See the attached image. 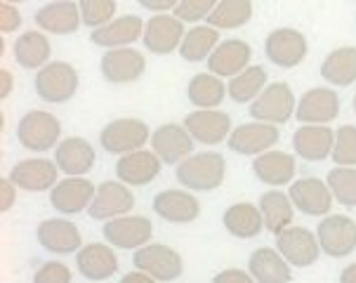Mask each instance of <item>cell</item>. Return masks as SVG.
I'll return each mask as SVG.
<instances>
[{"instance_id":"f1b7e54d","label":"cell","mask_w":356,"mask_h":283,"mask_svg":"<svg viewBox=\"0 0 356 283\" xmlns=\"http://www.w3.org/2000/svg\"><path fill=\"white\" fill-rule=\"evenodd\" d=\"M140 35H144V22L137 15H123L108 22L106 26L95 29L90 33V40L99 47H106V50H116V47H128L137 43Z\"/></svg>"},{"instance_id":"277c9868","label":"cell","mask_w":356,"mask_h":283,"mask_svg":"<svg viewBox=\"0 0 356 283\" xmlns=\"http://www.w3.org/2000/svg\"><path fill=\"white\" fill-rule=\"evenodd\" d=\"M295 109H298V99H295L291 86L276 81L259 92V97L248 106V113L252 120H259V123L283 125L291 120V116H295Z\"/></svg>"},{"instance_id":"83f0119b","label":"cell","mask_w":356,"mask_h":283,"mask_svg":"<svg viewBox=\"0 0 356 283\" xmlns=\"http://www.w3.org/2000/svg\"><path fill=\"white\" fill-rule=\"evenodd\" d=\"M76 267L88 281H108L118 272V257L111 245L88 243L76 252Z\"/></svg>"},{"instance_id":"7dc6e473","label":"cell","mask_w":356,"mask_h":283,"mask_svg":"<svg viewBox=\"0 0 356 283\" xmlns=\"http://www.w3.org/2000/svg\"><path fill=\"white\" fill-rule=\"evenodd\" d=\"M213 283H257L250 276V272H243V269H225V272L215 274Z\"/></svg>"},{"instance_id":"836d02e7","label":"cell","mask_w":356,"mask_h":283,"mask_svg":"<svg viewBox=\"0 0 356 283\" xmlns=\"http://www.w3.org/2000/svg\"><path fill=\"white\" fill-rule=\"evenodd\" d=\"M222 225L234 238H255L264 229V218L252 203H234L222 215Z\"/></svg>"},{"instance_id":"681fc988","label":"cell","mask_w":356,"mask_h":283,"mask_svg":"<svg viewBox=\"0 0 356 283\" xmlns=\"http://www.w3.org/2000/svg\"><path fill=\"white\" fill-rule=\"evenodd\" d=\"M12 86H15V78L8 69H0V99H8L12 92Z\"/></svg>"},{"instance_id":"816d5d0a","label":"cell","mask_w":356,"mask_h":283,"mask_svg":"<svg viewBox=\"0 0 356 283\" xmlns=\"http://www.w3.org/2000/svg\"><path fill=\"white\" fill-rule=\"evenodd\" d=\"M340 283H356V262L347 264L340 272Z\"/></svg>"},{"instance_id":"d6a6232c","label":"cell","mask_w":356,"mask_h":283,"mask_svg":"<svg viewBox=\"0 0 356 283\" xmlns=\"http://www.w3.org/2000/svg\"><path fill=\"white\" fill-rule=\"evenodd\" d=\"M259 213L264 218V229L276 234H281L283 229L293 227V218H295V206L291 201V196L283 194V191L274 189V191H264L259 196Z\"/></svg>"},{"instance_id":"4316f807","label":"cell","mask_w":356,"mask_h":283,"mask_svg":"<svg viewBox=\"0 0 356 283\" xmlns=\"http://www.w3.org/2000/svg\"><path fill=\"white\" fill-rule=\"evenodd\" d=\"M250 57H252V47L245 43V40H238V38L222 40V43L215 47L213 55L208 57V71L220 78H234L243 69H248Z\"/></svg>"},{"instance_id":"c3c4849f","label":"cell","mask_w":356,"mask_h":283,"mask_svg":"<svg viewBox=\"0 0 356 283\" xmlns=\"http://www.w3.org/2000/svg\"><path fill=\"white\" fill-rule=\"evenodd\" d=\"M140 8L154 12V15H163L168 10H175L179 5V0H137Z\"/></svg>"},{"instance_id":"44dd1931","label":"cell","mask_w":356,"mask_h":283,"mask_svg":"<svg viewBox=\"0 0 356 283\" xmlns=\"http://www.w3.org/2000/svg\"><path fill=\"white\" fill-rule=\"evenodd\" d=\"M154 213L170 225H189L201 215V203L191 191L184 189H163L154 196Z\"/></svg>"},{"instance_id":"f35d334b","label":"cell","mask_w":356,"mask_h":283,"mask_svg":"<svg viewBox=\"0 0 356 283\" xmlns=\"http://www.w3.org/2000/svg\"><path fill=\"white\" fill-rule=\"evenodd\" d=\"M252 19V0H220L210 12L208 24L217 31L241 29Z\"/></svg>"},{"instance_id":"ba28073f","label":"cell","mask_w":356,"mask_h":283,"mask_svg":"<svg viewBox=\"0 0 356 283\" xmlns=\"http://www.w3.org/2000/svg\"><path fill=\"white\" fill-rule=\"evenodd\" d=\"M104 234L106 243L120 250H137L142 245H147L154 236V225L144 215H120L104 222Z\"/></svg>"},{"instance_id":"7bdbcfd3","label":"cell","mask_w":356,"mask_h":283,"mask_svg":"<svg viewBox=\"0 0 356 283\" xmlns=\"http://www.w3.org/2000/svg\"><path fill=\"white\" fill-rule=\"evenodd\" d=\"M217 3H220V0H179V5L172 12H175V17L182 19L184 24H196V22L208 19Z\"/></svg>"},{"instance_id":"5b68a950","label":"cell","mask_w":356,"mask_h":283,"mask_svg":"<svg viewBox=\"0 0 356 283\" xmlns=\"http://www.w3.org/2000/svg\"><path fill=\"white\" fill-rule=\"evenodd\" d=\"M149 140H152V130L140 118H116L106 123L99 132L102 149L116 156L140 152Z\"/></svg>"},{"instance_id":"52a82bcc","label":"cell","mask_w":356,"mask_h":283,"mask_svg":"<svg viewBox=\"0 0 356 283\" xmlns=\"http://www.w3.org/2000/svg\"><path fill=\"white\" fill-rule=\"evenodd\" d=\"M309 52L307 35L298 29L281 26L274 29L267 38H264V55L274 66L279 69H295L302 64V59Z\"/></svg>"},{"instance_id":"7a4b0ae2","label":"cell","mask_w":356,"mask_h":283,"mask_svg":"<svg viewBox=\"0 0 356 283\" xmlns=\"http://www.w3.org/2000/svg\"><path fill=\"white\" fill-rule=\"evenodd\" d=\"M78 86H81V78H78V71L69 62L45 64L33 78L35 95L45 104H66L69 99H74Z\"/></svg>"},{"instance_id":"484cf974","label":"cell","mask_w":356,"mask_h":283,"mask_svg":"<svg viewBox=\"0 0 356 283\" xmlns=\"http://www.w3.org/2000/svg\"><path fill=\"white\" fill-rule=\"evenodd\" d=\"M163 161L154 152H132L116 161V177L128 186H147L159 177Z\"/></svg>"},{"instance_id":"60d3db41","label":"cell","mask_w":356,"mask_h":283,"mask_svg":"<svg viewBox=\"0 0 356 283\" xmlns=\"http://www.w3.org/2000/svg\"><path fill=\"white\" fill-rule=\"evenodd\" d=\"M78 8H81L83 24L95 31L116 19L118 5L116 0H78Z\"/></svg>"},{"instance_id":"b9f144b4","label":"cell","mask_w":356,"mask_h":283,"mask_svg":"<svg viewBox=\"0 0 356 283\" xmlns=\"http://www.w3.org/2000/svg\"><path fill=\"white\" fill-rule=\"evenodd\" d=\"M330 159L335 165L356 168V125H340L335 130V147Z\"/></svg>"},{"instance_id":"4dcf8cb0","label":"cell","mask_w":356,"mask_h":283,"mask_svg":"<svg viewBox=\"0 0 356 283\" xmlns=\"http://www.w3.org/2000/svg\"><path fill=\"white\" fill-rule=\"evenodd\" d=\"M295 159L291 154L286 152H264L255 156L252 161V172L255 177L259 179L262 184H269V186H286L291 184V179L295 177Z\"/></svg>"},{"instance_id":"3957f363","label":"cell","mask_w":356,"mask_h":283,"mask_svg":"<svg viewBox=\"0 0 356 283\" xmlns=\"http://www.w3.org/2000/svg\"><path fill=\"white\" fill-rule=\"evenodd\" d=\"M17 140L29 152H50V149H57V144L62 142V123L57 120V116L47 111H26L19 125H17Z\"/></svg>"},{"instance_id":"f5cc1de1","label":"cell","mask_w":356,"mask_h":283,"mask_svg":"<svg viewBox=\"0 0 356 283\" xmlns=\"http://www.w3.org/2000/svg\"><path fill=\"white\" fill-rule=\"evenodd\" d=\"M3 3H12V5H17V3H24V0H3Z\"/></svg>"},{"instance_id":"d590c367","label":"cell","mask_w":356,"mask_h":283,"mask_svg":"<svg viewBox=\"0 0 356 283\" xmlns=\"http://www.w3.org/2000/svg\"><path fill=\"white\" fill-rule=\"evenodd\" d=\"M220 43H222L220 31H217L215 26H210V24H196L194 29H189V31L184 33V40L177 52L184 62L196 64V62H203V59H208L213 55L215 47Z\"/></svg>"},{"instance_id":"1f68e13d","label":"cell","mask_w":356,"mask_h":283,"mask_svg":"<svg viewBox=\"0 0 356 283\" xmlns=\"http://www.w3.org/2000/svg\"><path fill=\"white\" fill-rule=\"evenodd\" d=\"M12 55L22 69H43L50 64L52 45L45 31H24L12 45Z\"/></svg>"},{"instance_id":"db71d44e","label":"cell","mask_w":356,"mask_h":283,"mask_svg":"<svg viewBox=\"0 0 356 283\" xmlns=\"http://www.w3.org/2000/svg\"><path fill=\"white\" fill-rule=\"evenodd\" d=\"M352 104H354V113H356V95H354V99H352Z\"/></svg>"},{"instance_id":"e575fe53","label":"cell","mask_w":356,"mask_h":283,"mask_svg":"<svg viewBox=\"0 0 356 283\" xmlns=\"http://www.w3.org/2000/svg\"><path fill=\"white\" fill-rule=\"evenodd\" d=\"M321 78L328 86L347 88L356 83V47H337L328 52L321 64Z\"/></svg>"},{"instance_id":"f6af8a7d","label":"cell","mask_w":356,"mask_h":283,"mask_svg":"<svg viewBox=\"0 0 356 283\" xmlns=\"http://www.w3.org/2000/svg\"><path fill=\"white\" fill-rule=\"evenodd\" d=\"M22 29V12L12 3H0V33H15Z\"/></svg>"},{"instance_id":"9a60e30c","label":"cell","mask_w":356,"mask_h":283,"mask_svg":"<svg viewBox=\"0 0 356 283\" xmlns=\"http://www.w3.org/2000/svg\"><path fill=\"white\" fill-rule=\"evenodd\" d=\"M288 196H291L293 206L302 215H309V218H325L335 201L328 182H325V179H318V177L295 179L291 184Z\"/></svg>"},{"instance_id":"ab89813d","label":"cell","mask_w":356,"mask_h":283,"mask_svg":"<svg viewBox=\"0 0 356 283\" xmlns=\"http://www.w3.org/2000/svg\"><path fill=\"white\" fill-rule=\"evenodd\" d=\"M333 198L345 208H356V168L335 165L325 177Z\"/></svg>"},{"instance_id":"8992f818","label":"cell","mask_w":356,"mask_h":283,"mask_svg":"<svg viewBox=\"0 0 356 283\" xmlns=\"http://www.w3.org/2000/svg\"><path fill=\"white\" fill-rule=\"evenodd\" d=\"M132 264L140 272L154 276L159 283L179 279L184 269L182 255L175 248H170V245L163 243H147L142 248H137L135 255H132Z\"/></svg>"},{"instance_id":"ac0fdd59","label":"cell","mask_w":356,"mask_h":283,"mask_svg":"<svg viewBox=\"0 0 356 283\" xmlns=\"http://www.w3.org/2000/svg\"><path fill=\"white\" fill-rule=\"evenodd\" d=\"M35 238L52 255H74L83 248V236L71 220L50 218L35 227Z\"/></svg>"},{"instance_id":"ffe728a7","label":"cell","mask_w":356,"mask_h":283,"mask_svg":"<svg viewBox=\"0 0 356 283\" xmlns=\"http://www.w3.org/2000/svg\"><path fill=\"white\" fill-rule=\"evenodd\" d=\"M97 186L86 177H66L59 179L50 189V206L62 215H78L90 208Z\"/></svg>"},{"instance_id":"4fadbf2b","label":"cell","mask_w":356,"mask_h":283,"mask_svg":"<svg viewBox=\"0 0 356 283\" xmlns=\"http://www.w3.org/2000/svg\"><path fill=\"white\" fill-rule=\"evenodd\" d=\"M152 152L159 156L163 163L177 165L184 159H189L194 154V137L189 135V130L184 125L177 123H163L152 132Z\"/></svg>"},{"instance_id":"ee69618b","label":"cell","mask_w":356,"mask_h":283,"mask_svg":"<svg viewBox=\"0 0 356 283\" xmlns=\"http://www.w3.org/2000/svg\"><path fill=\"white\" fill-rule=\"evenodd\" d=\"M71 281H74V274H71V269L59 260H50V262L40 264L33 274V283H71Z\"/></svg>"},{"instance_id":"2e32d148","label":"cell","mask_w":356,"mask_h":283,"mask_svg":"<svg viewBox=\"0 0 356 283\" xmlns=\"http://www.w3.org/2000/svg\"><path fill=\"white\" fill-rule=\"evenodd\" d=\"M132 208H135V196L128 189V184H123L120 179H108L97 186V194L90 203L88 213L92 220L108 222L120 215H128Z\"/></svg>"},{"instance_id":"5bb4252c","label":"cell","mask_w":356,"mask_h":283,"mask_svg":"<svg viewBox=\"0 0 356 283\" xmlns=\"http://www.w3.org/2000/svg\"><path fill=\"white\" fill-rule=\"evenodd\" d=\"M276 250L291 262V267H312L321 255L316 234H312L305 227H288L281 234H276Z\"/></svg>"},{"instance_id":"7c38bea8","label":"cell","mask_w":356,"mask_h":283,"mask_svg":"<svg viewBox=\"0 0 356 283\" xmlns=\"http://www.w3.org/2000/svg\"><path fill=\"white\" fill-rule=\"evenodd\" d=\"M184 128L194 142L205 147H217L232 135V116L220 109H194L184 116Z\"/></svg>"},{"instance_id":"8fae6325","label":"cell","mask_w":356,"mask_h":283,"mask_svg":"<svg viewBox=\"0 0 356 283\" xmlns=\"http://www.w3.org/2000/svg\"><path fill=\"white\" fill-rule=\"evenodd\" d=\"M184 22L177 19L175 15H152L149 22H144V47L154 55H172L175 50H179L184 40Z\"/></svg>"},{"instance_id":"d6986e66","label":"cell","mask_w":356,"mask_h":283,"mask_svg":"<svg viewBox=\"0 0 356 283\" xmlns=\"http://www.w3.org/2000/svg\"><path fill=\"white\" fill-rule=\"evenodd\" d=\"M340 113V97L333 88H312L298 99L295 118L305 125H328Z\"/></svg>"},{"instance_id":"6da1fadb","label":"cell","mask_w":356,"mask_h":283,"mask_svg":"<svg viewBox=\"0 0 356 283\" xmlns=\"http://www.w3.org/2000/svg\"><path fill=\"white\" fill-rule=\"evenodd\" d=\"M227 172V161L217 152L191 154L182 163H177L175 177L189 191H213L222 186Z\"/></svg>"},{"instance_id":"30bf717a","label":"cell","mask_w":356,"mask_h":283,"mask_svg":"<svg viewBox=\"0 0 356 283\" xmlns=\"http://www.w3.org/2000/svg\"><path fill=\"white\" fill-rule=\"evenodd\" d=\"M99 71L102 78L111 86H128L144 76L147 59L135 47H116V50H106L102 55Z\"/></svg>"},{"instance_id":"74e56055","label":"cell","mask_w":356,"mask_h":283,"mask_svg":"<svg viewBox=\"0 0 356 283\" xmlns=\"http://www.w3.org/2000/svg\"><path fill=\"white\" fill-rule=\"evenodd\" d=\"M186 97L196 109H217L227 97V86L215 74H196L186 86Z\"/></svg>"},{"instance_id":"d4e9b609","label":"cell","mask_w":356,"mask_h":283,"mask_svg":"<svg viewBox=\"0 0 356 283\" xmlns=\"http://www.w3.org/2000/svg\"><path fill=\"white\" fill-rule=\"evenodd\" d=\"M335 132L330 125H300L293 135V152L302 161L318 163L333 154Z\"/></svg>"},{"instance_id":"603a6c76","label":"cell","mask_w":356,"mask_h":283,"mask_svg":"<svg viewBox=\"0 0 356 283\" xmlns=\"http://www.w3.org/2000/svg\"><path fill=\"white\" fill-rule=\"evenodd\" d=\"M33 22L40 31L54 33V35H71L78 31L83 17L78 3L71 0H54V3H45L43 8L35 10Z\"/></svg>"},{"instance_id":"8d00e7d4","label":"cell","mask_w":356,"mask_h":283,"mask_svg":"<svg viewBox=\"0 0 356 283\" xmlns=\"http://www.w3.org/2000/svg\"><path fill=\"white\" fill-rule=\"evenodd\" d=\"M267 81L269 78H267L264 66L252 64L227 83V95L232 97L234 104H252V102L259 97V92L269 86Z\"/></svg>"},{"instance_id":"cb8c5ba5","label":"cell","mask_w":356,"mask_h":283,"mask_svg":"<svg viewBox=\"0 0 356 283\" xmlns=\"http://www.w3.org/2000/svg\"><path fill=\"white\" fill-rule=\"evenodd\" d=\"M10 179L24 191L40 194V191L52 189L59 182V168L54 161L47 159H26L15 163V168L10 170Z\"/></svg>"},{"instance_id":"f907efd6","label":"cell","mask_w":356,"mask_h":283,"mask_svg":"<svg viewBox=\"0 0 356 283\" xmlns=\"http://www.w3.org/2000/svg\"><path fill=\"white\" fill-rule=\"evenodd\" d=\"M120 283H159V281H156L154 276H149V274L140 272V269H135V272L125 274L123 279H120Z\"/></svg>"},{"instance_id":"7402d4cb","label":"cell","mask_w":356,"mask_h":283,"mask_svg":"<svg viewBox=\"0 0 356 283\" xmlns=\"http://www.w3.org/2000/svg\"><path fill=\"white\" fill-rule=\"evenodd\" d=\"M97 152L86 137H66L54 149V163L66 177H86L95 168Z\"/></svg>"},{"instance_id":"f546056e","label":"cell","mask_w":356,"mask_h":283,"mask_svg":"<svg viewBox=\"0 0 356 283\" xmlns=\"http://www.w3.org/2000/svg\"><path fill=\"white\" fill-rule=\"evenodd\" d=\"M248 272L257 283H291V262L274 248H257L248 257Z\"/></svg>"},{"instance_id":"bcb514c9","label":"cell","mask_w":356,"mask_h":283,"mask_svg":"<svg viewBox=\"0 0 356 283\" xmlns=\"http://www.w3.org/2000/svg\"><path fill=\"white\" fill-rule=\"evenodd\" d=\"M17 186L10 177H0V213H8L17 201Z\"/></svg>"},{"instance_id":"e0dca14e","label":"cell","mask_w":356,"mask_h":283,"mask_svg":"<svg viewBox=\"0 0 356 283\" xmlns=\"http://www.w3.org/2000/svg\"><path fill=\"white\" fill-rule=\"evenodd\" d=\"M279 140V125L255 120V123H243L238 128H234L227 140V147L238 156H259L264 152H271V147Z\"/></svg>"},{"instance_id":"9c48e42d","label":"cell","mask_w":356,"mask_h":283,"mask_svg":"<svg viewBox=\"0 0 356 283\" xmlns=\"http://www.w3.org/2000/svg\"><path fill=\"white\" fill-rule=\"evenodd\" d=\"M316 238L328 257H347L356 250V222L347 215H325L316 227Z\"/></svg>"}]
</instances>
